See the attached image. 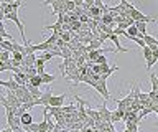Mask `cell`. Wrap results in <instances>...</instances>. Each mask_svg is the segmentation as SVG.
<instances>
[{
    "label": "cell",
    "instance_id": "6da1fadb",
    "mask_svg": "<svg viewBox=\"0 0 158 132\" xmlns=\"http://www.w3.org/2000/svg\"><path fill=\"white\" fill-rule=\"evenodd\" d=\"M53 96H54V94H53V91H51V89L44 91V92H43V96L40 97V99H36V101H38V106H40V104H41L43 107H44V106H49V101H51V97H53Z\"/></svg>",
    "mask_w": 158,
    "mask_h": 132
},
{
    "label": "cell",
    "instance_id": "7a4b0ae2",
    "mask_svg": "<svg viewBox=\"0 0 158 132\" xmlns=\"http://www.w3.org/2000/svg\"><path fill=\"white\" fill-rule=\"evenodd\" d=\"M64 99H66V94L53 96V97H51V101H49V106H51V107H63Z\"/></svg>",
    "mask_w": 158,
    "mask_h": 132
},
{
    "label": "cell",
    "instance_id": "3957f363",
    "mask_svg": "<svg viewBox=\"0 0 158 132\" xmlns=\"http://www.w3.org/2000/svg\"><path fill=\"white\" fill-rule=\"evenodd\" d=\"M0 86L5 87V89H10V91H17L20 87V84L13 79V78H12V79H8V81H2V83H0Z\"/></svg>",
    "mask_w": 158,
    "mask_h": 132
},
{
    "label": "cell",
    "instance_id": "277c9868",
    "mask_svg": "<svg viewBox=\"0 0 158 132\" xmlns=\"http://www.w3.org/2000/svg\"><path fill=\"white\" fill-rule=\"evenodd\" d=\"M0 50H2V51H10V53H13V51H15L13 41H10V40H2V41H0Z\"/></svg>",
    "mask_w": 158,
    "mask_h": 132
},
{
    "label": "cell",
    "instance_id": "5b68a950",
    "mask_svg": "<svg viewBox=\"0 0 158 132\" xmlns=\"http://www.w3.org/2000/svg\"><path fill=\"white\" fill-rule=\"evenodd\" d=\"M101 23L102 25H112L115 23V18H114V13H106V15L101 17Z\"/></svg>",
    "mask_w": 158,
    "mask_h": 132
},
{
    "label": "cell",
    "instance_id": "8992f818",
    "mask_svg": "<svg viewBox=\"0 0 158 132\" xmlns=\"http://www.w3.org/2000/svg\"><path fill=\"white\" fill-rule=\"evenodd\" d=\"M123 119H125V111L117 109V111L112 112V122H118V121H123Z\"/></svg>",
    "mask_w": 158,
    "mask_h": 132
},
{
    "label": "cell",
    "instance_id": "52a82bcc",
    "mask_svg": "<svg viewBox=\"0 0 158 132\" xmlns=\"http://www.w3.org/2000/svg\"><path fill=\"white\" fill-rule=\"evenodd\" d=\"M127 33H128V40H133V38H137L138 35H140V32H138V28L135 25H132V27H128L127 28Z\"/></svg>",
    "mask_w": 158,
    "mask_h": 132
},
{
    "label": "cell",
    "instance_id": "ba28073f",
    "mask_svg": "<svg viewBox=\"0 0 158 132\" xmlns=\"http://www.w3.org/2000/svg\"><path fill=\"white\" fill-rule=\"evenodd\" d=\"M20 119H22V126H23V127H25V126H30V124H33V116L30 114L28 111L25 112V114H23L22 117H20Z\"/></svg>",
    "mask_w": 158,
    "mask_h": 132
},
{
    "label": "cell",
    "instance_id": "9c48e42d",
    "mask_svg": "<svg viewBox=\"0 0 158 132\" xmlns=\"http://www.w3.org/2000/svg\"><path fill=\"white\" fill-rule=\"evenodd\" d=\"M150 81H152V91H158V76L155 73H150Z\"/></svg>",
    "mask_w": 158,
    "mask_h": 132
},
{
    "label": "cell",
    "instance_id": "30bf717a",
    "mask_svg": "<svg viewBox=\"0 0 158 132\" xmlns=\"http://www.w3.org/2000/svg\"><path fill=\"white\" fill-rule=\"evenodd\" d=\"M143 58H145L147 61H150L152 58H153V50H152V48L148 46V45H147L145 48H143Z\"/></svg>",
    "mask_w": 158,
    "mask_h": 132
},
{
    "label": "cell",
    "instance_id": "8fae6325",
    "mask_svg": "<svg viewBox=\"0 0 158 132\" xmlns=\"http://www.w3.org/2000/svg\"><path fill=\"white\" fill-rule=\"evenodd\" d=\"M30 84H33L35 87H40L43 84V79H41V76L40 75H36V76H33L31 79H30Z\"/></svg>",
    "mask_w": 158,
    "mask_h": 132
},
{
    "label": "cell",
    "instance_id": "7c38bea8",
    "mask_svg": "<svg viewBox=\"0 0 158 132\" xmlns=\"http://www.w3.org/2000/svg\"><path fill=\"white\" fill-rule=\"evenodd\" d=\"M135 27L138 28L140 35H147V23L145 22H135Z\"/></svg>",
    "mask_w": 158,
    "mask_h": 132
},
{
    "label": "cell",
    "instance_id": "4fadbf2b",
    "mask_svg": "<svg viewBox=\"0 0 158 132\" xmlns=\"http://www.w3.org/2000/svg\"><path fill=\"white\" fill-rule=\"evenodd\" d=\"M54 56H56V53H54V51H43V53H41V58H43V60L46 61V63L51 61Z\"/></svg>",
    "mask_w": 158,
    "mask_h": 132
},
{
    "label": "cell",
    "instance_id": "5bb4252c",
    "mask_svg": "<svg viewBox=\"0 0 158 132\" xmlns=\"http://www.w3.org/2000/svg\"><path fill=\"white\" fill-rule=\"evenodd\" d=\"M40 76H41V79H43V84H51V83L54 81L53 75H46V73H44V75H40Z\"/></svg>",
    "mask_w": 158,
    "mask_h": 132
},
{
    "label": "cell",
    "instance_id": "9a60e30c",
    "mask_svg": "<svg viewBox=\"0 0 158 132\" xmlns=\"http://www.w3.org/2000/svg\"><path fill=\"white\" fill-rule=\"evenodd\" d=\"M125 126H127V129L130 132H138V124H137V122L128 121V122H125Z\"/></svg>",
    "mask_w": 158,
    "mask_h": 132
},
{
    "label": "cell",
    "instance_id": "2e32d148",
    "mask_svg": "<svg viewBox=\"0 0 158 132\" xmlns=\"http://www.w3.org/2000/svg\"><path fill=\"white\" fill-rule=\"evenodd\" d=\"M10 55H12L10 51H2V53H0V63L10 61V60H12V58H10Z\"/></svg>",
    "mask_w": 158,
    "mask_h": 132
},
{
    "label": "cell",
    "instance_id": "e0dca14e",
    "mask_svg": "<svg viewBox=\"0 0 158 132\" xmlns=\"http://www.w3.org/2000/svg\"><path fill=\"white\" fill-rule=\"evenodd\" d=\"M0 36H2V40H3V38H7V40L13 41V40H12V35H8L7 30H5V25H3V23H2V28H0Z\"/></svg>",
    "mask_w": 158,
    "mask_h": 132
},
{
    "label": "cell",
    "instance_id": "ac0fdd59",
    "mask_svg": "<svg viewBox=\"0 0 158 132\" xmlns=\"http://www.w3.org/2000/svg\"><path fill=\"white\" fill-rule=\"evenodd\" d=\"M132 41H133V43H137V45H138V46H142V48H145V46H147V43H145V40H143V38H140V36L133 38Z\"/></svg>",
    "mask_w": 158,
    "mask_h": 132
},
{
    "label": "cell",
    "instance_id": "d6986e66",
    "mask_svg": "<svg viewBox=\"0 0 158 132\" xmlns=\"http://www.w3.org/2000/svg\"><path fill=\"white\" fill-rule=\"evenodd\" d=\"M96 65H107V56L106 55H101L96 60Z\"/></svg>",
    "mask_w": 158,
    "mask_h": 132
},
{
    "label": "cell",
    "instance_id": "ffe728a7",
    "mask_svg": "<svg viewBox=\"0 0 158 132\" xmlns=\"http://www.w3.org/2000/svg\"><path fill=\"white\" fill-rule=\"evenodd\" d=\"M74 3H76V7H84V3H86V2H84V0H74Z\"/></svg>",
    "mask_w": 158,
    "mask_h": 132
},
{
    "label": "cell",
    "instance_id": "44dd1931",
    "mask_svg": "<svg viewBox=\"0 0 158 132\" xmlns=\"http://www.w3.org/2000/svg\"><path fill=\"white\" fill-rule=\"evenodd\" d=\"M2 132H15V130L10 129V127H7V129H2Z\"/></svg>",
    "mask_w": 158,
    "mask_h": 132
},
{
    "label": "cell",
    "instance_id": "7402d4cb",
    "mask_svg": "<svg viewBox=\"0 0 158 132\" xmlns=\"http://www.w3.org/2000/svg\"><path fill=\"white\" fill-rule=\"evenodd\" d=\"M2 2H5V3H13L15 0H2Z\"/></svg>",
    "mask_w": 158,
    "mask_h": 132
},
{
    "label": "cell",
    "instance_id": "603a6c76",
    "mask_svg": "<svg viewBox=\"0 0 158 132\" xmlns=\"http://www.w3.org/2000/svg\"><path fill=\"white\" fill-rule=\"evenodd\" d=\"M123 132H130V130H128V129H125V130H123Z\"/></svg>",
    "mask_w": 158,
    "mask_h": 132
}]
</instances>
